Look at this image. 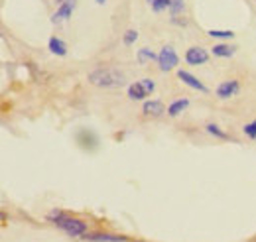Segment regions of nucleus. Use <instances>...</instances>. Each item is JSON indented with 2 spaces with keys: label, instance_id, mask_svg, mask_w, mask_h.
<instances>
[{
  "label": "nucleus",
  "instance_id": "f257e3e1",
  "mask_svg": "<svg viewBox=\"0 0 256 242\" xmlns=\"http://www.w3.org/2000/svg\"><path fill=\"white\" fill-rule=\"evenodd\" d=\"M48 220L54 226H58L60 230H64L65 234L71 236V238H83L89 232V224L85 220L75 218V216H67L64 211H58V209H54L48 214Z\"/></svg>",
  "mask_w": 256,
  "mask_h": 242
},
{
  "label": "nucleus",
  "instance_id": "f03ea898",
  "mask_svg": "<svg viewBox=\"0 0 256 242\" xmlns=\"http://www.w3.org/2000/svg\"><path fill=\"white\" fill-rule=\"evenodd\" d=\"M87 81L98 89H116L126 83L124 73H120L118 69H112V67H96L95 71H91L87 75Z\"/></svg>",
  "mask_w": 256,
  "mask_h": 242
},
{
  "label": "nucleus",
  "instance_id": "7ed1b4c3",
  "mask_svg": "<svg viewBox=\"0 0 256 242\" xmlns=\"http://www.w3.org/2000/svg\"><path fill=\"white\" fill-rule=\"evenodd\" d=\"M180 63V56L176 54V50L172 46H164L160 52H158V67L160 71L168 73V71H174Z\"/></svg>",
  "mask_w": 256,
  "mask_h": 242
},
{
  "label": "nucleus",
  "instance_id": "20e7f679",
  "mask_svg": "<svg viewBox=\"0 0 256 242\" xmlns=\"http://www.w3.org/2000/svg\"><path fill=\"white\" fill-rule=\"evenodd\" d=\"M240 92V81L238 79H226L223 81L217 89H215V96L221 98V100H226V98H232Z\"/></svg>",
  "mask_w": 256,
  "mask_h": 242
},
{
  "label": "nucleus",
  "instance_id": "39448f33",
  "mask_svg": "<svg viewBox=\"0 0 256 242\" xmlns=\"http://www.w3.org/2000/svg\"><path fill=\"white\" fill-rule=\"evenodd\" d=\"M211 58V54L201 48V46H193L186 52V63L188 65H193V67H199V65H205Z\"/></svg>",
  "mask_w": 256,
  "mask_h": 242
},
{
  "label": "nucleus",
  "instance_id": "423d86ee",
  "mask_svg": "<svg viewBox=\"0 0 256 242\" xmlns=\"http://www.w3.org/2000/svg\"><path fill=\"white\" fill-rule=\"evenodd\" d=\"M178 79H180L184 85H188L190 89H193V91H199V92H203V94L209 92V87H207L203 81H199L193 73L186 71V69H178Z\"/></svg>",
  "mask_w": 256,
  "mask_h": 242
},
{
  "label": "nucleus",
  "instance_id": "0eeeda50",
  "mask_svg": "<svg viewBox=\"0 0 256 242\" xmlns=\"http://www.w3.org/2000/svg\"><path fill=\"white\" fill-rule=\"evenodd\" d=\"M142 112H144V116H150V118H158V116L168 114V110H166L162 100H144Z\"/></svg>",
  "mask_w": 256,
  "mask_h": 242
},
{
  "label": "nucleus",
  "instance_id": "6e6552de",
  "mask_svg": "<svg viewBox=\"0 0 256 242\" xmlns=\"http://www.w3.org/2000/svg\"><path fill=\"white\" fill-rule=\"evenodd\" d=\"M75 6H77V2H75V0H65L64 4H60V8L52 14V22H54V24H58V22H64V20H67V18H71V14H73Z\"/></svg>",
  "mask_w": 256,
  "mask_h": 242
},
{
  "label": "nucleus",
  "instance_id": "1a4fd4ad",
  "mask_svg": "<svg viewBox=\"0 0 256 242\" xmlns=\"http://www.w3.org/2000/svg\"><path fill=\"white\" fill-rule=\"evenodd\" d=\"M85 242H128L126 236H118V234H108V232H87L83 236Z\"/></svg>",
  "mask_w": 256,
  "mask_h": 242
},
{
  "label": "nucleus",
  "instance_id": "9d476101",
  "mask_svg": "<svg viewBox=\"0 0 256 242\" xmlns=\"http://www.w3.org/2000/svg\"><path fill=\"white\" fill-rule=\"evenodd\" d=\"M211 54H213L215 58L228 60V58H232V56L236 54V48L230 46V44H226V42H219V44H215V46L211 48Z\"/></svg>",
  "mask_w": 256,
  "mask_h": 242
},
{
  "label": "nucleus",
  "instance_id": "9b49d317",
  "mask_svg": "<svg viewBox=\"0 0 256 242\" xmlns=\"http://www.w3.org/2000/svg\"><path fill=\"white\" fill-rule=\"evenodd\" d=\"M188 108H190V98H176V100L170 102V106H168V116L178 118V116L184 114Z\"/></svg>",
  "mask_w": 256,
  "mask_h": 242
},
{
  "label": "nucleus",
  "instance_id": "f8f14e48",
  "mask_svg": "<svg viewBox=\"0 0 256 242\" xmlns=\"http://www.w3.org/2000/svg\"><path fill=\"white\" fill-rule=\"evenodd\" d=\"M48 50H50L54 56H58V58H65V56H67V44H65L62 38H58V36H52V38H50Z\"/></svg>",
  "mask_w": 256,
  "mask_h": 242
},
{
  "label": "nucleus",
  "instance_id": "ddd939ff",
  "mask_svg": "<svg viewBox=\"0 0 256 242\" xmlns=\"http://www.w3.org/2000/svg\"><path fill=\"white\" fill-rule=\"evenodd\" d=\"M146 96H150L146 89L142 87V83L140 81H136V83H132V85H128V98L130 100H144Z\"/></svg>",
  "mask_w": 256,
  "mask_h": 242
},
{
  "label": "nucleus",
  "instance_id": "4468645a",
  "mask_svg": "<svg viewBox=\"0 0 256 242\" xmlns=\"http://www.w3.org/2000/svg\"><path fill=\"white\" fill-rule=\"evenodd\" d=\"M205 132L209 134V136H213V138H217V140H230V136L224 132L223 128L219 126V124H213V122H209L207 126H205Z\"/></svg>",
  "mask_w": 256,
  "mask_h": 242
},
{
  "label": "nucleus",
  "instance_id": "2eb2a0df",
  "mask_svg": "<svg viewBox=\"0 0 256 242\" xmlns=\"http://www.w3.org/2000/svg\"><path fill=\"white\" fill-rule=\"evenodd\" d=\"M138 61L144 65V63H152V61H158V54H154L150 48H142V50H138Z\"/></svg>",
  "mask_w": 256,
  "mask_h": 242
},
{
  "label": "nucleus",
  "instance_id": "dca6fc26",
  "mask_svg": "<svg viewBox=\"0 0 256 242\" xmlns=\"http://www.w3.org/2000/svg\"><path fill=\"white\" fill-rule=\"evenodd\" d=\"M207 36H209V38H213V40L226 42V40H232V38H234V32H230V30H209L207 32Z\"/></svg>",
  "mask_w": 256,
  "mask_h": 242
},
{
  "label": "nucleus",
  "instance_id": "f3484780",
  "mask_svg": "<svg viewBox=\"0 0 256 242\" xmlns=\"http://www.w3.org/2000/svg\"><path fill=\"white\" fill-rule=\"evenodd\" d=\"M170 14L172 16H180L184 10H186V2L184 0H172V4H170Z\"/></svg>",
  "mask_w": 256,
  "mask_h": 242
},
{
  "label": "nucleus",
  "instance_id": "a211bd4d",
  "mask_svg": "<svg viewBox=\"0 0 256 242\" xmlns=\"http://www.w3.org/2000/svg\"><path fill=\"white\" fill-rule=\"evenodd\" d=\"M170 4H172V0H154L150 6H152V10H154L156 14H160V12L170 8Z\"/></svg>",
  "mask_w": 256,
  "mask_h": 242
},
{
  "label": "nucleus",
  "instance_id": "6ab92c4d",
  "mask_svg": "<svg viewBox=\"0 0 256 242\" xmlns=\"http://www.w3.org/2000/svg\"><path fill=\"white\" fill-rule=\"evenodd\" d=\"M242 132H244V136H246V138L256 140V120L244 124V126H242Z\"/></svg>",
  "mask_w": 256,
  "mask_h": 242
},
{
  "label": "nucleus",
  "instance_id": "aec40b11",
  "mask_svg": "<svg viewBox=\"0 0 256 242\" xmlns=\"http://www.w3.org/2000/svg\"><path fill=\"white\" fill-rule=\"evenodd\" d=\"M136 40H138V32L136 30H126L124 32V36H122L124 46H132V44H136Z\"/></svg>",
  "mask_w": 256,
  "mask_h": 242
},
{
  "label": "nucleus",
  "instance_id": "412c9836",
  "mask_svg": "<svg viewBox=\"0 0 256 242\" xmlns=\"http://www.w3.org/2000/svg\"><path fill=\"white\" fill-rule=\"evenodd\" d=\"M140 83H142V87L146 89V92H148V94H152V92L156 91V83H154V79L144 77V79H140Z\"/></svg>",
  "mask_w": 256,
  "mask_h": 242
},
{
  "label": "nucleus",
  "instance_id": "4be33fe9",
  "mask_svg": "<svg viewBox=\"0 0 256 242\" xmlns=\"http://www.w3.org/2000/svg\"><path fill=\"white\" fill-rule=\"evenodd\" d=\"M96 4H104V2H106V0H95Z\"/></svg>",
  "mask_w": 256,
  "mask_h": 242
},
{
  "label": "nucleus",
  "instance_id": "5701e85b",
  "mask_svg": "<svg viewBox=\"0 0 256 242\" xmlns=\"http://www.w3.org/2000/svg\"><path fill=\"white\" fill-rule=\"evenodd\" d=\"M56 2H60V4H64V2H65V0H56Z\"/></svg>",
  "mask_w": 256,
  "mask_h": 242
},
{
  "label": "nucleus",
  "instance_id": "b1692460",
  "mask_svg": "<svg viewBox=\"0 0 256 242\" xmlns=\"http://www.w3.org/2000/svg\"><path fill=\"white\" fill-rule=\"evenodd\" d=\"M148 2H150V4H152V2H154V0H148Z\"/></svg>",
  "mask_w": 256,
  "mask_h": 242
},
{
  "label": "nucleus",
  "instance_id": "393cba45",
  "mask_svg": "<svg viewBox=\"0 0 256 242\" xmlns=\"http://www.w3.org/2000/svg\"><path fill=\"white\" fill-rule=\"evenodd\" d=\"M134 242H142V240H134Z\"/></svg>",
  "mask_w": 256,
  "mask_h": 242
}]
</instances>
